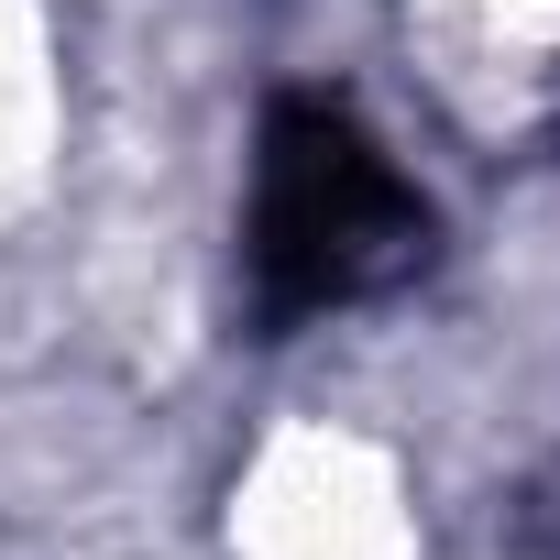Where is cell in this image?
Here are the masks:
<instances>
[{"instance_id": "obj_1", "label": "cell", "mask_w": 560, "mask_h": 560, "mask_svg": "<svg viewBox=\"0 0 560 560\" xmlns=\"http://www.w3.org/2000/svg\"><path fill=\"white\" fill-rule=\"evenodd\" d=\"M429 253L418 187L363 143V121L319 89H287L264 110V187H253V298L264 319H319L341 298H374Z\"/></svg>"}]
</instances>
